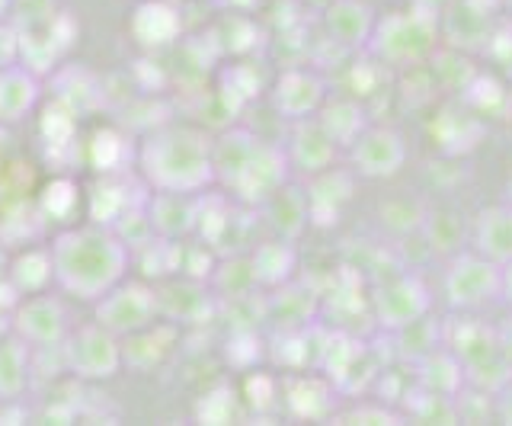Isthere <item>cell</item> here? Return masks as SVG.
<instances>
[{"label": "cell", "mask_w": 512, "mask_h": 426, "mask_svg": "<svg viewBox=\"0 0 512 426\" xmlns=\"http://www.w3.org/2000/svg\"><path fill=\"white\" fill-rule=\"evenodd\" d=\"M336 151L340 148L333 145V138L324 132V125L317 122V116H311V119L295 122L292 145H288L285 157H288V167H295L304 177H314V173L333 167Z\"/></svg>", "instance_id": "cell-13"}, {"label": "cell", "mask_w": 512, "mask_h": 426, "mask_svg": "<svg viewBox=\"0 0 512 426\" xmlns=\"http://www.w3.org/2000/svg\"><path fill=\"white\" fill-rule=\"evenodd\" d=\"M74 109L71 106H64L61 100H55L52 106L45 109V135L52 145H64V141H71V132H74Z\"/></svg>", "instance_id": "cell-29"}, {"label": "cell", "mask_w": 512, "mask_h": 426, "mask_svg": "<svg viewBox=\"0 0 512 426\" xmlns=\"http://www.w3.org/2000/svg\"><path fill=\"white\" fill-rule=\"evenodd\" d=\"M317 122L324 125V132L333 138V145L340 151H346L368 125L362 103L346 100V97H333V100L327 97V103L320 106V113H317Z\"/></svg>", "instance_id": "cell-21"}, {"label": "cell", "mask_w": 512, "mask_h": 426, "mask_svg": "<svg viewBox=\"0 0 512 426\" xmlns=\"http://www.w3.org/2000/svg\"><path fill=\"white\" fill-rule=\"evenodd\" d=\"M432 308V298L429 289L420 276L413 273H400L391 276L388 282H381L372 295V311H375V321L381 330H397L416 318H423Z\"/></svg>", "instance_id": "cell-8"}, {"label": "cell", "mask_w": 512, "mask_h": 426, "mask_svg": "<svg viewBox=\"0 0 512 426\" xmlns=\"http://www.w3.org/2000/svg\"><path fill=\"white\" fill-rule=\"evenodd\" d=\"M250 266H253V276L256 282H263V286H282V282L292 276L295 270V247L292 241H266L253 250L250 257Z\"/></svg>", "instance_id": "cell-24"}, {"label": "cell", "mask_w": 512, "mask_h": 426, "mask_svg": "<svg viewBox=\"0 0 512 426\" xmlns=\"http://www.w3.org/2000/svg\"><path fill=\"white\" fill-rule=\"evenodd\" d=\"M493 404H496V420L500 423H512V378L493 394Z\"/></svg>", "instance_id": "cell-34"}, {"label": "cell", "mask_w": 512, "mask_h": 426, "mask_svg": "<svg viewBox=\"0 0 512 426\" xmlns=\"http://www.w3.org/2000/svg\"><path fill=\"white\" fill-rule=\"evenodd\" d=\"M436 45H439V17L432 10L413 7V10H391L378 17L365 52L378 65L413 68L436 55Z\"/></svg>", "instance_id": "cell-3"}, {"label": "cell", "mask_w": 512, "mask_h": 426, "mask_svg": "<svg viewBox=\"0 0 512 426\" xmlns=\"http://www.w3.org/2000/svg\"><path fill=\"white\" fill-rule=\"evenodd\" d=\"M125 209H132V202H128V196H125V186L112 183V180L96 183L93 199H90V218L96 225L112 228V222H116Z\"/></svg>", "instance_id": "cell-26"}, {"label": "cell", "mask_w": 512, "mask_h": 426, "mask_svg": "<svg viewBox=\"0 0 512 426\" xmlns=\"http://www.w3.org/2000/svg\"><path fill=\"white\" fill-rule=\"evenodd\" d=\"M263 209L269 215V225L276 228L279 238L285 241H295L304 225H311V215H308V196L301 193L298 186H279L276 193H272Z\"/></svg>", "instance_id": "cell-20"}, {"label": "cell", "mask_w": 512, "mask_h": 426, "mask_svg": "<svg viewBox=\"0 0 512 426\" xmlns=\"http://www.w3.org/2000/svg\"><path fill=\"white\" fill-rule=\"evenodd\" d=\"M10 273V266H7V254H4V247H0V279H7Z\"/></svg>", "instance_id": "cell-37"}, {"label": "cell", "mask_w": 512, "mask_h": 426, "mask_svg": "<svg viewBox=\"0 0 512 426\" xmlns=\"http://www.w3.org/2000/svg\"><path fill=\"white\" fill-rule=\"evenodd\" d=\"M375 10L365 0H333L324 10V26L336 45L343 49H365L375 33Z\"/></svg>", "instance_id": "cell-14"}, {"label": "cell", "mask_w": 512, "mask_h": 426, "mask_svg": "<svg viewBox=\"0 0 512 426\" xmlns=\"http://www.w3.org/2000/svg\"><path fill=\"white\" fill-rule=\"evenodd\" d=\"M10 321H13V334L32 346H58L68 337V311H64L58 298L42 292L16 305Z\"/></svg>", "instance_id": "cell-9"}, {"label": "cell", "mask_w": 512, "mask_h": 426, "mask_svg": "<svg viewBox=\"0 0 512 426\" xmlns=\"http://www.w3.org/2000/svg\"><path fill=\"white\" fill-rule=\"evenodd\" d=\"M413 369H416V388H423V391L455 398L464 388V366L445 343L436 346V350L423 356L420 362H413Z\"/></svg>", "instance_id": "cell-18"}, {"label": "cell", "mask_w": 512, "mask_h": 426, "mask_svg": "<svg viewBox=\"0 0 512 426\" xmlns=\"http://www.w3.org/2000/svg\"><path fill=\"white\" fill-rule=\"evenodd\" d=\"M356 173L352 167H327L308 177V189H304V196H308V215L311 222L320 225V228H330L340 222L343 209L352 202V193H356Z\"/></svg>", "instance_id": "cell-11"}, {"label": "cell", "mask_w": 512, "mask_h": 426, "mask_svg": "<svg viewBox=\"0 0 512 426\" xmlns=\"http://www.w3.org/2000/svg\"><path fill=\"white\" fill-rule=\"evenodd\" d=\"M16 58H20V36L10 26H0V71L16 65Z\"/></svg>", "instance_id": "cell-33"}, {"label": "cell", "mask_w": 512, "mask_h": 426, "mask_svg": "<svg viewBox=\"0 0 512 426\" xmlns=\"http://www.w3.org/2000/svg\"><path fill=\"white\" fill-rule=\"evenodd\" d=\"M125 151H128V145H125L122 135L100 132V135H96V141H93V164L100 167L103 173H112V170H119Z\"/></svg>", "instance_id": "cell-28"}, {"label": "cell", "mask_w": 512, "mask_h": 426, "mask_svg": "<svg viewBox=\"0 0 512 426\" xmlns=\"http://www.w3.org/2000/svg\"><path fill=\"white\" fill-rule=\"evenodd\" d=\"M128 247L106 225L61 231L52 244V270L64 292L84 302L106 295L125 273Z\"/></svg>", "instance_id": "cell-1"}, {"label": "cell", "mask_w": 512, "mask_h": 426, "mask_svg": "<svg viewBox=\"0 0 512 426\" xmlns=\"http://www.w3.org/2000/svg\"><path fill=\"white\" fill-rule=\"evenodd\" d=\"M64 359H68V369L77 378L103 382V378H112L122 366V343L100 321L84 324L74 330L68 343H64Z\"/></svg>", "instance_id": "cell-6"}, {"label": "cell", "mask_w": 512, "mask_h": 426, "mask_svg": "<svg viewBox=\"0 0 512 426\" xmlns=\"http://www.w3.org/2000/svg\"><path fill=\"white\" fill-rule=\"evenodd\" d=\"M58 55V42L52 36H32V33H23L20 36V58L29 65V71H45L48 65L55 61Z\"/></svg>", "instance_id": "cell-27"}, {"label": "cell", "mask_w": 512, "mask_h": 426, "mask_svg": "<svg viewBox=\"0 0 512 426\" xmlns=\"http://www.w3.org/2000/svg\"><path fill=\"white\" fill-rule=\"evenodd\" d=\"M29 382V346L23 337H0V398H20Z\"/></svg>", "instance_id": "cell-23"}, {"label": "cell", "mask_w": 512, "mask_h": 426, "mask_svg": "<svg viewBox=\"0 0 512 426\" xmlns=\"http://www.w3.org/2000/svg\"><path fill=\"white\" fill-rule=\"evenodd\" d=\"M96 321L109 327L116 337H128L135 330H144L154 324L157 314V292L144 282H125V286H112L106 295L96 298Z\"/></svg>", "instance_id": "cell-7"}, {"label": "cell", "mask_w": 512, "mask_h": 426, "mask_svg": "<svg viewBox=\"0 0 512 426\" xmlns=\"http://www.w3.org/2000/svg\"><path fill=\"white\" fill-rule=\"evenodd\" d=\"M343 420H375V423H397V420H404V414H397V410H388L384 404L378 407H356V410H349V414H343Z\"/></svg>", "instance_id": "cell-32"}, {"label": "cell", "mask_w": 512, "mask_h": 426, "mask_svg": "<svg viewBox=\"0 0 512 426\" xmlns=\"http://www.w3.org/2000/svg\"><path fill=\"white\" fill-rule=\"evenodd\" d=\"M324 103H327V84L311 68H288L279 74L276 87H272V106L288 122L317 116Z\"/></svg>", "instance_id": "cell-10"}, {"label": "cell", "mask_w": 512, "mask_h": 426, "mask_svg": "<svg viewBox=\"0 0 512 426\" xmlns=\"http://www.w3.org/2000/svg\"><path fill=\"white\" fill-rule=\"evenodd\" d=\"M180 13L167 0H144L132 17V36L148 45V49H160V45H170L180 36Z\"/></svg>", "instance_id": "cell-19"}, {"label": "cell", "mask_w": 512, "mask_h": 426, "mask_svg": "<svg viewBox=\"0 0 512 426\" xmlns=\"http://www.w3.org/2000/svg\"><path fill=\"white\" fill-rule=\"evenodd\" d=\"M148 218L160 238H183L196 228V193H170V189H157L151 199Z\"/></svg>", "instance_id": "cell-17"}, {"label": "cell", "mask_w": 512, "mask_h": 426, "mask_svg": "<svg viewBox=\"0 0 512 426\" xmlns=\"http://www.w3.org/2000/svg\"><path fill=\"white\" fill-rule=\"evenodd\" d=\"M39 97L36 74L26 68H4L0 71V119H20L29 113L32 103Z\"/></svg>", "instance_id": "cell-22"}, {"label": "cell", "mask_w": 512, "mask_h": 426, "mask_svg": "<svg viewBox=\"0 0 512 426\" xmlns=\"http://www.w3.org/2000/svg\"><path fill=\"white\" fill-rule=\"evenodd\" d=\"M263 148V141L247 129H231L224 132L215 145H212V164H215V180L224 186H234L240 180V173L250 167L256 151Z\"/></svg>", "instance_id": "cell-16"}, {"label": "cell", "mask_w": 512, "mask_h": 426, "mask_svg": "<svg viewBox=\"0 0 512 426\" xmlns=\"http://www.w3.org/2000/svg\"><path fill=\"white\" fill-rule=\"evenodd\" d=\"M7 321H10V311H4V308H0V337L7 334Z\"/></svg>", "instance_id": "cell-38"}, {"label": "cell", "mask_w": 512, "mask_h": 426, "mask_svg": "<svg viewBox=\"0 0 512 426\" xmlns=\"http://www.w3.org/2000/svg\"><path fill=\"white\" fill-rule=\"evenodd\" d=\"M10 282L23 295H36L42 292L48 282L55 279V270H52V250H26L20 254L13 263H10Z\"/></svg>", "instance_id": "cell-25"}, {"label": "cell", "mask_w": 512, "mask_h": 426, "mask_svg": "<svg viewBox=\"0 0 512 426\" xmlns=\"http://www.w3.org/2000/svg\"><path fill=\"white\" fill-rule=\"evenodd\" d=\"M141 173L154 189L199 193L215 180L212 141L196 129H160L144 141Z\"/></svg>", "instance_id": "cell-2"}, {"label": "cell", "mask_w": 512, "mask_h": 426, "mask_svg": "<svg viewBox=\"0 0 512 426\" xmlns=\"http://www.w3.org/2000/svg\"><path fill=\"white\" fill-rule=\"evenodd\" d=\"M500 279H503V266L487 260L471 247L448 263V270L442 276V295L448 308H455L461 314H474L480 308H487L493 298H500Z\"/></svg>", "instance_id": "cell-4"}, {"label": "cell", "mask_w": 512, "mask_h": 426, "mask_svg": "<svg viewBox=\"0 0 512 426\" xmlns=\"http://www.w3.org/2000/svg\"><path fill=\"white\" fill-rule=\"evenodd\" d=\"M500 298L512 308V260L503 263V279H500Z\"/></svg>", "instance_id": "cell-36"}, {"label": "cell", "mask_w": 512, "mask_h": 426, "mask_svg": "<svg viewBox=\"0 0 512 426\" xmlns=\"http://www.w3.org/2000/svg\"><path fill=\"white\" fill-rule=\"evenodd\" d=\"M231 398H234V394L228 391V394H224V401L218 404V391L208 394V398L202 401V410H199L202 420H208V423H224V420H228L234 414V401Z\"/></svg>", "instance_id": "cell-31"}, {"label": "cell", "mask_w": 512, "mask_h": 426, "mask_svg": "<svg viewBox=\"0 0 512 426\" xmlns=\"http://www.w3.org/2000/svg\"><path fill=\"white\" fill-rule=\"evenodd\" d=\"M285 173H288L285 151L263 145L250 161V167L240 173V180L231 186V193L247 205H263L285 183Z\"/></svg>", "instance_id": "cell-12"}, {"label": "cell", "mask_w": 512, "mask_h": 426, "mask_svg": "<svg viewBox=\"0 0 512 426\" xmlns=\"http://www.w3.org/2000/svg\"><path fill=\"white\" fill-rule=\"evenodd\" d=\"M349 167L359 180H391L407 164V141L391 125L368 122L362 135L346 148Z\"/></svg>", "instance_id": "cell-5"}, {"label": "cell", "mask_w": 512, "mask_h": 426, "mask_svg": "<svg viewBox=\"0 0 512 426\" xmlns=\"http://www.w3.org/2000/svg\"><path fill=\"white\" fill-rule=\"evenodd\" d=\"M496 340H500V350H503V356L509 359V366H512V314L500 327H496Z\"/></svg>", "instance_id": "cell-35"}, {"label": "cell", "mask_w": 512, "mask_h": 426, "mask_svg": "<svg viewBox=\"0 0 512 426\" xmlns=\"http://www.w3.org/2000/svg\"><path fill=\"white\" fill-rule=\"evenodd\" d=\"M471 247L493 263L512 260V202L480 209L471 228Z\"/></svg>", "instance_id": "cell-15"}, {"label": "cell", "mask_w": 512, "mask_h": 426, "mask_svg": "<svg viewBox=\"0 0 512 426\" xmlns=\"http://www.w3.org/2000/svg\"><path fill=\"white\" fill-rule=\"evenodd\" d=\"M74 202H77V189L71 180H55V183H48L45 186V196H42V205H45V212H52V215H68L74 209Z\"/></svg>", "instance_id": "cell-30"}]
</instances>
